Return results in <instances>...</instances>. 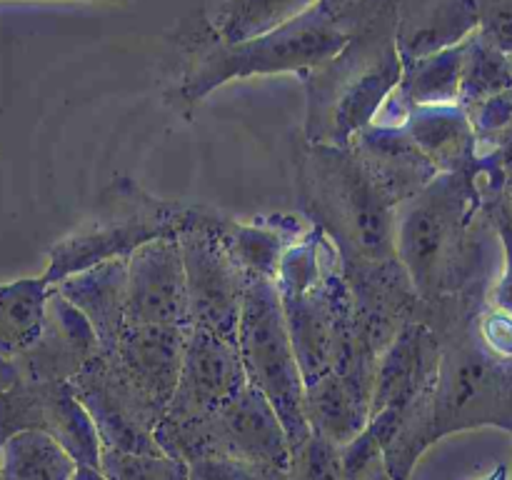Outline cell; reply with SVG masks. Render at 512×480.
I'll use <instances>...</instances> for the list:
<instances>
[{"label": "cell", "mask_w": 512, "mask_h": 480, "mask_svg": "<svg viewBox=\"0 0 512 480\" xmlns=\"http://www.w3.org/2000/svg\"><path fill=\"white\" fill-rule=\"evenodd\" d=\"M495 238L475 168L440 173L395 218V253L425 308L460 295H485Z\"/></svg>", "instance_id": "7a4b0ae2"}, {"label": "cell", "mask_w": 512, "mask_h": 480, "mask_svg": "<svg viewBox=\"0 0 512 480\" xmlns=\"http://www.w3.org/2000/svg\"><path fill=\"white\" fill-rule=\"evenodd\" d=\"M18 378L20 375H18V368H15L13 360H8L0 355V393H3V390H8Z\"/></svg>", "instance_id": "1f68e13d"}, {"label": "cell", "mask_w": 512, "mask_h": 480, "mask_svg": "<svg viewBox=\"0 0 512 480\" xmlns=\"http://www.w3.org/2000/svg\"><path fill=\"white\" fill-rule=\"evenodd\" d=\"M478 330L485 345L503 358L512 360V315L500 308H483L478 318Z\"/></svg>", "instance_id": "4dcf8cb0"}, {"label": "cell", "mask_w": 512, "mask_h": 480, "mask_svg": "<svg viewBox=\"0 0 512 480\" xmlns=\"http://www.w3.org/2000/svg\"><path fill=\"white\" fill-rule=\"evenodd\" d=\"M275 283L305 385L338 373L373 393L380 355L360 333L343 258L318 225L285 253Z\"/></svg>", "instance_id": "3957f363"}, {"label": "cell", "mask_w": 512, "mask_h": 480, "mask_svg": "<svg viewBox=\"0 0 512 480\" xmlns=\"http://www.w3.org/2000/svg\"><path fill=\"white\" fill-rule=\"evenodd\" d=\"M298 195L303 218L333 240L343 268L398 258V208L388 203L350 148L305 145L298 163Z\"/></svg>", "instance_id": "5b68a950"}, {"label": "cell", "mask_w": 512, "mask_h": 480, "mask_svg": "<svg viewBox=\"0 0 512 480\" xmlns=\"http://www.w3.org/2000/svg\"><path fill=\"white\" fill-rule=\"evenodd\" d=\"M373 393L350 383L338 373H328L305 385V418L313 433L345 448L370 423Z\"/></svg>", "instance_id": "7402d4cb"}, {"label": "cell", "mask_w": 512, "mask_h": 480, "mask_svg": "<svg viewBox=\"0 0 512 480\" xmlns=\"http://www.w3.org/2000/svg\"><path fill=\"white\" fill-rule=\"evenodd\" d=\"M403 128L440 173H463L478 163V135L470 123V115L460 105L410 108Z\"/></svg>", "instance_id": "44dd1931"}, {"label": "cell", "mask_w": 512, "mask_h": 480, "mask_svg": "<svg viewBox=\"0 0 512 480\" xmlns=\"http://www.w3.org/2000/svg\"><path fill=\"white\" fill-rule=\"evenodd\" d=\"M193 328H140L128 325L118 348L105 355L113 358L120 373L143 393L153 408L165 415L180 378L185 343ZM103 353V350H100Z\"/></svg>", "instance_id": "e0dca14e"}, {"label": "cell", "mask_w": 512, "mask_h": 480, "mask_svg": "<svg viewBox=\"0 0 512 480\" xmlns=\"http://www.w3.org/2000/svg\"><path fill=\"white\" fill-rule=\"evenodd\" d=\"M50 285L43 278L0 283V355L15 360L38 340L48 310Z\"/></svg>", "instance_id": "603a6c76"}, {"label": "cell", "mask_w": 512, "mask_h": 480, "mask_svg": "<svg viewBox=\"0 0 512 480\" xmlns=\"http://www.w3.org/2000/svg\"><path fill=\"white\" fill-rule=\"evenodd\" d=\"M483 308H458L430 328L443 340L433 388L405 413L385 465L393 480H410L420 455L438 440L475 428L512 433V360L485 345L478 330Z\"/></svg>", "instance_id": "6da1fadb"}, {"label": "cell", "mask_w": 512, "mask_h": 480, "mask_svg": "<svg viewBox=\"0 0 512 480\" xmlns=\"http://www.w3.org/2000/svg\"><path fill=\"white\" fill-rule=\"evenodd\" d=\"M188 480H290L285 468L248 460L208 458L188 463Z\"/></svg>", "instance_id": "f1b7e54d"}, {"label": "cell", "mask_w": 512, "mask_h": 480, "mask_svg": "<svg viewBox=\"0 0 512 480\" xmlns=\"http://www.w3.org/2000/svg\"><path fill=\"white\" fill-rule=\"evenodd\" d=\"M393 208H403L440 175L403 125H368L348 145Z\"/></svg>", "instance_id": "2e32d148"}, {"label": "cell", "mask_w": 512, "mask_h": 480, "mask_svg": "<svg viewBox=\"0 0 512 480\" xmlns=\"http://www.w3.org/2000/svg\"><path fill=\"white\" fill-rule=\"evenodd\" d=\"M318 3L320 0H225L205 23L223 43H243L293 23Z\"/></svg>", "instance_id": "cb8c5ba5"}, {"label": "cell", "mask_w": 512, "mask_h": 480, "mask_svg": "<svg viewBox=\"0 0 512 480\" xmlns=\"http://www.w3.org/2000/svg\"><path fill=\"white\" fill-rule=\"evenodd\" d=\"M248 385L238 343L193 328L185 343L173 400L155 430V438L203 423L223 405H228L235 395L243 393Z\"/></svg>", "instance_id": "7c38bea8"}, {"label": "cell", "mask_w": 512, "mask_h": 480, "mask_svg": "<svg viewBox=\"0 0 512 480\" xmlns=\"http://www.w3.org/2000/svg\"><path fill=\"white\" fill-rule=\"evenodd\" d=\"M350 33L353 28H350L348 15H330L320 5L273 33L243 40V43H223L208 28L203 48L193 55L190 68L185 70L178 98L195 105L230 80L275 73L305 75L333 58L348 43Z\"/></svg>", "instance_id": "8992f818"}, {"label": "cell", "mask_w": 512, "mask_h": 480, "mask_svg": "<svg viewBox=\"0 0 512 480\" xmlns=\"http://www.w3.org/2000/svg\"><path fill=\"white\" fill-rule=\"evenodd\" d=\"M78 463L50 435L25 430L0 445V480H73Z\"/></svg>", "instance_id": "d4e9b609"}, {"label": "cell", "mask_w": 512, "mask_h": 480, "mask_svg": "<svg viewBox=\"0 0 512 480\" xmlns=\"http://www.w3.org/2000/svg\"><path fill=\"white\" fill-rule=\"evenodd\" d=\"M100 473L108 480H188V463L168 453H128L100 448Z\"/></svg>", "instance_id": "4316f807"}, {"label": "cell", "mask_w": 512, "mask_h": 480, "mask_svg": "<svg viewBox=\"0 0 512 480\" xmlns=\"http://www.w3.org/2000/svg\"><path fill=\"white\" fill-rule=\"evenodd\" d=\"M58 288L80 313L88 318L98 335L103 353L118 348L128 318H125V293H128V258L95 265L78 275H70Z\"/></svg>", "instance_id": "ffe728a7"}, {"label": "cell", "mask_w": 512, "mask_h": 480, "mask_svg": "<svg viewBox=\"0 0 512 480\" xmlns=\"http://www.w3.org/2000/svg\"><path fill=\"white\" fill-rule=\"evenodd\" d=\"M512 88V55L490 43L480 30L465 40L460 108L470 110Z\"/></svg>", "instance_id": "484cf974"}, {"label": "cell", "mask_w": 512, "mask_h": 480, "mask_svg": "<svg viewBox=\"0 0 512 480\" xmlns=\"http://www.w3.org/2000/svg\"><path fill=\"white\" fill-rule=\"evenodd\" d=\"M98 335L83 313L60 293L50 290L45 323L38 340L13 360L25 380H63L70 383L98 355Z\"/></svg>", "instance_id": "5bb4252c"}, {"label": "cell", "mask_w": 512, "mask_h": 480, "mask_svg": "<svg viewBox=\"0 0 512 480\" xmlns=\"http://www.w3.org/2000/svg\"><path fill=\"white\" fill-rule=\"evenodd\" d=\"M440 355H443V340L428 323L418 320L405 325L378 363L370 418L388 408L398 410L405 418V413L433 388Z\"/></svg>", "instance_id": "9a60e30c"}, {"label": "cell", "mask_w": 512, "mask_h": 480, "mask_svg": "<svg viewBox=\"0 0 512 480\" xmlns=\"http://www.w3.org/2000/svg\"><path fill=\"white\" fill-rule=\"evenodd\" d=\"M155 443L173 458L195 463L208 458L248 460L290 470V440L278 413L253 385L203 423L158 435Z\"/></svg>", "instance_id": "9c48e42d"}, {"label": "cell", "mask_w": 512, "mask_h": 480, "mask_svg": "<svg viewBox=\"0 0 512 480\" xmlns=\"http://www.w3.org/2000/svg\"><path fill=\"white\" fill-rule=\"evenodd\" d=\"M290 480H345L343 448L313 433L290 455Z\"/></svg>", "instance_id": "83f0119b"}, {"label": "cell", "mask_w": 512, "mask_h": 480, "mask_svg": "<svg viewBox=\"0 0 512 480\" xmlns=\"http://www.w3.org/2000/svg\"><path fill=\"white\" fill-rule=\"evenodd\" d=\"M355 3H358V0H320L318 5L325 10V13L340 15L343 10H348L350 5H355Z\"/></svg>", "instance_id": "d6a6232c"}, {"label": "cell", "mask_w": 512, "mask_h": 480, "mask_svg": "<svg viewBox=\"0 0 512 480\" xmlns=\"http://www.w3.org/2000/svg\"><path fill=\"white\" fill-rule=\"evenodd\" d=\"M125 318L140 328H193L178 238L153 240L128 258Z\"/></svg>", "instance_id": "4fadbf2b"}, {"label": "cell", "mask_w": 512, "mask_h": 480, "mask_svg": "<svg viewBox=\"0 0 512 480\" xmlns=\"http://www.w3.org/2000/svg\"><path fill=\"white\" fill-rule=\"evenodd\" d=\"M25 430L50 435L78 465L100 468V435L70 383L18 378L0 393V445Z\"/></svg>", "instance_id": "8fae6325"}, {"label": "cell", "mask_w": 512, "mask_h": 480, "mask_svg": "<svg viewBox=\"0 0 512 480\" xmlns=\"http://www.w3.org/2000/svg\"><path fill=\"white\" fill-rule=\"evenodd\" d=\"M73 480H108L103 473H100V468H90V465H78V470H75V478Z\"/></svg>", "instance_id": "836d02e7"}, {"label": "cell", "mask_w": 512, "mask_h": 480, "mask_svg": "<svg viewBox=\"0 0 512 480\" xmlns=\"http://www.w3.org/2000/svg\"><path fill=\"white\" fill-rule=\"evenodd\" d=\"M193 328L238 343L240 313L250 275L205 223L203 205H188L178 230Z\"/></svg>", "instance_id": "30bf717a"}, {"label": "cell", "mask_w": 512, "mask_h": 480, "mask_svg": "<svg viewBox=\"0 0 512 480\" xmlns=\"http://www.w3.org/2000/svg\"><path fill=\"white\" fill-rule=\"evenodd\" d=\"M480 10V33L512 55V0H475Z\"/></svg>", "instance_id": "f546056e"}, {"label": "cell", "mask_w": 512, "mask_h": 480, "mask_svg": "<svg viewBox=\"0 0 512 480\" xmlns=\"http://www.w3.org/2000/svg\"><path fill=\"white\" fill-rule=\"evenodd\" d=\"M343 13L353 28L348 43L303 75L308 145L348 148L378 120L403 80L405 65L395 43L398 0H358Z\"/></svg>", "instance_id": "277c9868"}, {"label": "cell", "mask_w": 512, "mask_h": 480, "mask_svg": "<svg viewBox=\"0 0 512 480\" xmlns=\"http://www.w3.org/2000/svg\"><path fill=\"white\" fill-rule=\"evenodd\" d=\"M203 218L220 240L238 258L250 278L278 280L285 253L308 233L310 223L298 215H263L250 223L225 218L218 210L205 208Z\"/></svg>", "instance_id": "d6986e66"}, {"label": "cell", "mask_w": 512, "mask_h": 480, "mask_svg": "<svg viewBox=\"0 0 512 480\" xmlns=\"http://www.w3.org/2000/svg\"><path fill=\"white\" fill-rule=\"evenodd\" d=\"M238 350L248 383L258 388L278 413L290 450L303 445L313 435L305 418V378L275 280H248L238 325Z\"/></svg>", "instance_id": "ba28073f"}, {"label": "cell", "mask_w": 512, "mask_h": 480, "mask_svg": "<svg viewBox=\"0 0 512 480\" xmlns=\"http://www.w3.org/2000/svg\"><path fill=\"white\" fill-rule=\"evenodd\" d=\"M480 30L475 0H398L395 43L403 65L460 45Z\"/></svg>", "instance_id": "ac0fdd59"}, {"label": "cell", "mask_w": 512, "mask_h": 480, "mask_svg": "<svg viewBox=\"0 0 512 480\" xmlns=\"http://www.w3.org/2000/svg\"><path fill=\"white\" fill-rule=\"evenodd\" d=\"M480 480H508V468H505V465H498L493 473H488L485 478H480Z\"/></svg>", "instance_id": "e575fe53"}, {"label": "cell", "mask_w": 512, "mask_h": 480, "mask_svg": "<svg viewBox=\"0 0 512 480\" xmlns=\"http://www.w3.org/2000/svg\"><path fill=\"white\" fill-rule=\"evenodd\" d=\"M185 210V203L155 198L133 178H113L95 213L48 250V268L40 278L53 288L95 265L130 258L153 240L178 238Z\"/></svg>", "instance_id": "52a82bcc"}]
</instances>
